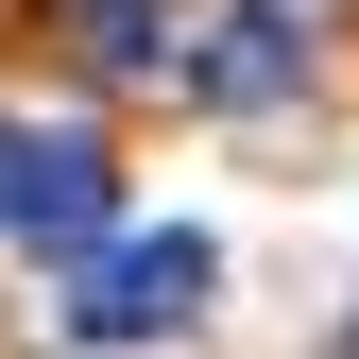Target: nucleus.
Listing matches in <instances>:
<instances>
[{
  "label": "nucleus",
  "instance_id": "obj_3",
  "mask_svg": "<svg viewBox=\"0 0 359 359\" xmlns=\"http://www.w3.org/2000/svg\"><path fill=\"white\" fill-rule=\"evenodd\" d=\"M103 189H120L103 137H34L18 154V240H86V257H103Z\"/></svg>",
  "mask_w": 359,
  "mask_h": 359
},
{
  "label": "nucleus",
  "instance_id": "obj_4",
  "mask_svg": "<svg viewBox=\"0 0 359 359\" xmlns=\"http://www.w3.org/2000/svg\"><path fill=\"white\" fill-rule=\"evenodd\" d=\"M69 34H86V52H103V69H154V52H171V34H154V0H86Z\"/></svg>",
  "mask_w": 359,
  "mask_h": 359
},
{
  "label": "nucleus",
  "instance_id": "obj_5",
  "mask_svg": "<svg viewBox=\"0 0 359 359\" xmlns=\"http://www.w3.org/2000/svg\"><path fill=\"white\" fill-rule=\"evenodd\" d=\"M18 154H34V137H18V120H0V222H18Z\"/></svg>",
  "mask_w": 359,
  "mask_h": 359
},
{
  "label": "nucleus",
  "instance_id": "obj_2",
  "mask_svg": "<svg viewBox=\"0 0 359 359\" xmlns=\"http://www.w3.org/2000/svg\"><path fill=\"white\" fill-rule=\"evenodd\" d=\"M189 86H205V103H291V86H308V18H291V0H222V34L189 52Z\"/></svg>",
  "mask_w": 359,
  "mask_h": 359
},
{
  "label": "nucleus",
  "instance_id": "obj_1",
  "mask_svg": "<svg viewBox=\"0 0 359 359\" xmlns=\"http://www.w3.org/2000/svg\"><path fill=\"white\" fill-rule=\"evenodd\" d=\"M222 291V240H205V222H154V240H120V257H86V274H69V342H171V325H189V308Z\"/></svg>",
  "mask_w": 359,
  "mask_h": 359
}]
</instances>
